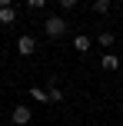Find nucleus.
<instances>
[{
    "mask_svg": "<svg viewBox=\"0 0 123 126\" xmlns=\"http://www.w3.org/2000/svg\"><path fill=\"white\" fill-rule=\"evenodd\" d=\"M43 30H47V37H50V40H60V37L67 33V20L60 17V13H53V17L43 20Z\"/></svg>",
    "mask_w": 123,
    "mask_h": 126,
    "instance_id": "nucleus-1",
    "label": "nucleus"
},
{
    "mask_svg": "<svg viewBox=\"0 0 123 126\" xmlns=\"http://www.w3.org/2000/svg\"><path fill=\"white\" fill-rule=\"evenodd\" d=\"M30 120H33V113H30V106H27V103H20V106L10 110V123H13V126H27Z\"/></svg>",
    "mask_w": 123,
    "mask_h": 126,
    "instance_id": "nucleus-2",
    "label": "nucleus"
},
{
    "mask_svg": "<svg viewBox=\"0 0 123 126\" xmlns=\"http://www.w3.org/2000/svg\"><path fill=\"white\" fill-rule=\"evenodd\" d=\"M17 53L20 57H33V53H37V40H33L30 33H23V37L17 40Z\"/></svg>",
    "mask_w": 123,
    "mask_h": 126,
    "instance_id": "nucleus-3",
    "label": "nucleus"
},
{
    "mask_svg": "<svg viewBox=\"0 0 123 126\" xmlns=\"http://www.w3.org/2000/svg\"><path fill=\"white\" fill-rule=\"evenodd\" d=\"M73 50L77 53H90V37H87V33H77V37H73Z\"/></svg>",
    "mask_w": 123,
    "mask_h": 126,
    "instance_id": "nucleus-4",
    "label": "nucleus"
},
{
    "mask_svg": "<svg viewBox=\"0 0 123 126\" xmlns=\"http://www.w3.org/2000/svg\"><path fill=\"white\" fill-rule=\"evenodd\" d=\"M100 66H103V70H117V66H123V63H120L117 53H110V50H106V53H103V60H100Z\"/></svg>",
    "mask_w": 123,
    "mask_h": 126,
    "instance_id": "nucleus-5",
    "label": "nucleus"
},
{
    "mask_svg": "<svg viewBox=\"0 0 123 126\" xmlns=\"http://www.w3.org/2000/svg\"><path fill=\"white\" fill-rule=\"evenodd\" d=\"M0 23H17V10H13V7H0Z\"/></svg>",
    "mask_w": 123,
    "mask_h": 126,
    "instance_id": "nucleus-6",
    "label": "nucleus"
},
{
    "mask_svg": "<svg viewBox=\"0 0 123 126\" xmlns=\"http://www.w3.org/2000/svg\"><path fill=\"white\" fill-rule=\"evenodd\" d=\"M97 43H100V47H106V50H110V47L117 43V37H113L110 30H103V33H100V37H97Z\"/></svg>",
    "mask_w": 123,
    "mask_h": 126,
    "instance_id": "nucleus-7",
    "label": "nucleus"
},
{
    "mask_svg": "<svg viewBox=\"0 0 123 126\" xmlns=\"http://www.w3.org/2000/svg\"><path fill=\"white\" fill-rule=\"evenodd\" d=\"M47 93H50V103H60V100H63V90H60L57 83H50V90H47Z\"/></svg>",
    "mask_w": 123,
    "mask_h": 126,
    "instance_id": "nucleus-8",
    "label": "nucleus"
},
{
    "mask_svg": "<svg viewBox=\"0 0 123 126\" xmlns=\"http://www.w3.org/2000/svg\"><path fill=\"white\" fill-rule=\"evenodd\" d=\"M30 96H33V100H40V103H50V93H47V90H40V86H33Z\"/></svg>",
    "mask_w": 123,
    "mask_h": 126,
    "instance_id": "nucleus-9",
    "label": "nucleus"
},
{
    "mask_svg": "<svg viewBox=\"0 0 123 126\" xmlns=\"http://www.w3.org/2000/svg\"><path fill=\"white\" fill-rule=\"evenodd\" d=\"M93 10L97 13H110V0H93Z\"/></svg>",
    "mask_w": 123,
    "mask_h": 126,
    "instance_id": "nucleus-10",
    "label": "nucleus"
},
{
    "mask_svg": "<svg viewBox=\"0 0 123 126\" xmlns=\"http://www.w3.org/2000/svg\"><path fill=\"white\" fill-rule=\"evenodd\" d=\"M27 7H30V10H40V7H47V0H23Z\"/></svg>",
    "mask_w": 123,
    "mask_h": 126,
    "instance_id": "nucleus-11",
    "label": "nucleus"
},
{
    "mask_svg": "<svg viewBox=\"0 0 123 126\" xmlns=\"http://www.w3.org/2000/svg\"><path fill=\"white\" fill-rule=\"evenodd\" d=\"M77 3H80V0H60V7H63V10H73Z\"/></svg>",
    "mask_w": 123,
    "mask_h": 126,
    "instance_id": "nucleus-12",
    "label": "nucleus"
},
{
    "mask_svg": "<svg viewBox=\"0 0 123 126\" xmlns=\"http://www.w3.org/2000/svg\"><path fill=\"white\" fill-rule=\"evenodd\" d=\"M0 7H13V3H10V0H0Z\"/></svg>",
    "mask_w": 123,
    "mask_h": 126,
    "instance_id": "nucleus-13",
    "label": "nucleus"
},
{
    "mask_svg": "<svg viewBox=\"0 0 123 126\" xmlns=\"http://www.w3.org/2000/svg\"><path fill=\"white\" fill-rule=\"evenodd\" d=\"M120 63H123V57H120Z\"/></svg>",
    "mask_w": 123,
    "mask_h": 126,
    "instance_id": "nucleus-14",
    "label": "nucleus"
}]
</instances>
